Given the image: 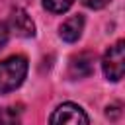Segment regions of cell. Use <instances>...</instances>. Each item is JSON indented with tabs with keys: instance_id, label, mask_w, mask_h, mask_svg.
Segmentation results:
<instances>
[{
	"instance_id": "6da1fadb",
	"label": "cell",
	"mask_w": 125,
	"mask_h": 125,
	"mask_svg": "<svg viewBox=\"0 0 125 125\" xmlns=\"http://www.w3.org/2000/svg\"><path fill=\"white\" fill-rule=\"evenodd\" d=\"M27 74V59L23 55L8 57L0 62V94H8L21 86Z\"/></svg>"
},
{
	"instance_id": "7a4b0ae2",
	"label": "cell",
	"mask_w": 125,
	"mask_h": 125,
	"mask_svg": "<svg viewBox=\"0 0 125 125\" xmlns=\"http://www.w3.org/2000/svg\"><path fill=\"white\" fill-rule=\"evenodd\" d=\"M102 68L107 80L111 82H119L123 78L125 72V41H117L115 45H111L104 59H102Z\"/></svg>"
},
{
	"instance_id": "3957f363",
	"label": "cell",
	"mask_w": 125,
	"mask_h": 125,
	"mask_svg": "<svg viewBox=\"0 0 125 125\" xmlns=\"http://www.w3.org/2000/svg\"><path fill=\"white\" fill-rule=\"evenodd\" d=\"M53 125H88L90 123V119H88V115L84 113V109L80 107V105H76V104H72V102H66V104H61L57 109H55V113L51 115V119H49Z\"/></svg>"
},
{
	"instance_id": "277c9868",
	"label": "cell",
	"mask_w": 125,
	"mask_h": 125,
	"mask_svg": "<svg viewBox=\"0 0 125 125\" xmlns=\"http://www.w3.org/2000/svg\"><path fill=\"white\" fill-rule=\"evenodd\" d=\"M16 35L20 37H33L35 35V23L31 20V16L23 10V8H16L10 14V27Z\"/></svg>"
},
{
	"instance_id": "5b68a950",
	"label": "cell",
	"mask_w": 125,
	"mask_h": 125,
	"mask_svg": "<svg viewBox=\"0 0 125 125\" xmlns=\"http://www.w3.org/2000/svg\"><path fill=\"white\" fill-rule=\"evenodd\" d=\"M94 61H96L94 53H88V51L74 55L70 59V64H68L70 78H86V76H90L94 72Z\"/></svg>"
},
{
	"instance_id": "8992f818",
	"label": "cell",
	"mask_w": 125,
	"mask_h": 125,
	"mask_svg": "<svg viewBox=\"0 0 125 125\" xmlns=\"http://www.w3.org/2000/svg\"><path fill=\"white\" fill-rule=\"evenodd\" d=\"M82 31H84V16H80V14L70 16V18L64 20V21L61 23V27H59V35H61V39L66 41V43L78 41L80 35H82Z\"/></svg>"
},
{
	"instance_id": "52a82bcc",
	"label": "cell",
	"mask_w": 125,
	"mask_h": 125,
	"mask_svg": "<svg viewBox=\"0 0 125 125\" xmlns=\"http://www.w3.org/2000/svg\"><path fill=\"white\" fill-rule=\"evenodd\" d=\"M72 4H74V0H43L45 10H49L53 14H64Z\"/></svg>"
},
{
	"instance_id": "ba28073f",
	"label": "cell",
	"mask_w": 125,
	"mask_h": 125,
	"mask_svg": "<svg viewBox=\"0 0 125 125\" xmlns=\"http://www.w3.org/2000/svg\"><path fill=\"white\" fill-rule=\"evenodd\" d=\"M16 121H18L16 107H2L0 109V123H16Z\"/></svg>"
},
{
	"instance_id": "9c48e42d",
	"label": "cell",
	"mask_w": 125,
	"mask_h": 125,
	"mask_svg": "<svg viewBox=\"0 0 125 125\" xmlns=\"http://www.w3.org/2000/svg\"><path fill=\"white\" fill-rule=\"evenodd\" d=\"M109 2H111V0H82V4H84L86 8H90V10H102V8H105Z\"/></svg>"
},
{
	"instance_id": "30bf717a",
	"label": "cell",
	"mask_w": 125,
	"mask_h": 125,
	"mask_svg": "<svg viewBox=\"0 0 125 125\" xmlns=\"http://www.w3.org/2000/svg\"><path fill=\"white\" fill-rule=\"evenodd\" d=\"M8 37H10V29L4 21H0V49H4V45L8 43Z\"/></svg>"
}]
</instances>
